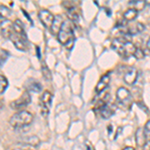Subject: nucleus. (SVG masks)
<instances>
[{
    "instance_id": "9b49d317",
    "label": "nucleus",
    "mask_w": 150,
    "mask_h": 150,
    "mask_svg": "<svg viewBox=\"0 0 150 150\" xmlns=\"http://www.w3.org/2000/svg\"><path fill=\"white\" fill-rule=\"evenodd\" d=\"M110 80H111V77H110L109 72H107V73L102 75V77L99 79L97 85L95 87V92L97 94H100V93H102L103 91H105V89L107 88L108 85H109Z\"/></svg>"
},
{
    "instance_id": "cd10ccee",
    "label": "nucleus",
    "mask_w": 150,
    "mask_h": 150,
    "mask_svg": "<svg viewBox=\"0 0 150 150\" xmlns=\"http://www.w3.org/2000/svg\"><path fill=\"white\" fill-rule=\"evenodd\" d=\"M123 150H135V149L131 146H127V147H125V148H123Z\"/></svg>"
},
{
    "instance_id": "b1692460",
    "label": "nucleus",
    "mask_w": 150,
    "mask_h": 150,
    "mask_svg": "<svg viewBox=\"0 0 150 150\" xmlns=\"http://www.w3.org/2000/svg\"><path fill=\"white\" fill-rule=\"evenodd\" d=\"M41 70H42V75H43V77H44V79H46L47 81L51 80V78H52L51 72H50L49 68H48L46 65L43 64L42 67H41Z\"/></svg>"
},
{
    "instance_id": "423d86ee",
    "label": "nucleus",
    "mask_w": 150,
    "mask_h": 150,
    "mask_svg": "<svg viewBox=\"0 0 150 150\" xmlns=\"http://www.w3.org/2000/svg\"><path fill=\"white\" fill-rule=\"evenodd\" d=\"M51 101H52V94L49 91H44L42 93V95L40 96L39 99V106H40V110L42 115L46 116L49 112L50 109V105H51Z\"/></svg>"
},
{
    "instance_id": "dca6fc26",
    "label": "nucleus",
    "mask_w": 150,
    "mask_h": 150,
    "mask_svg": "<svg viewBox=\"0 0 150 150\" xmlns=\"http://www.w3.org/2000/svg\"><path fill=\"white\" fill-rule=\"evenodd\" d=\"M143 30H144V25L142 23H140V22H137L136 24H134V25L127 27V33L129 35L138 34V33L142 32Z\"/></svg>"
},
{
    "instance_id": "a211bd4d",
    "label": "nucleus",
    "mask_w": 150,
    "mask_h": 150,
    "mask_svg": "<svg viewBox=\"0 0 150 150\" xmlns=\"http://www.w3.org/2000/svg\"><path fill=\"white\" fill-rule=\"evenodd\" d=\"M137 15H138V11L135 10V9H133V8L127 9V10L123 13V17H124V19L126 21L134 20V19L137 17Z\"/></svg>"
},
{
    "instance_id": "aec40b11",
    "label": "nucleus",
    "mask_w": 150,
    "mask_h": 150,
    "mask_svg": "<svg viewBox=\"0 0 150 150\" xmlns=\"http://www.w3.org/2000/svg\"><path fill=\"white\" fill-rule=\"evenodd\" d=\"M67 14H68V16H69L70 21H75V22H77V21L79 20V14L75 7H69V8L67 9Z\"/></svg>"
},
{
    "instance_id": "ddd939ff",
    "label": "nucleus",
    "mask_w": 150,
    "mask_h": 150,
    "mask_svg": "<svg viewBox=\"0 0 150 150\" xmlns=\"http://www.w3.org/2000/svg\"><path fill=\"white\" fill-rule=\"evenodd\" d=\"M146 138H147V135L145 133L144 128L139 127L136 130V132H135V141H136V144L140 147H143L144 144L147 142Z\"/></svg>"
},
{
    "instance_id": "bb28decb",
    "label": "nucleus",
    "mask_w": 150,
    "mask_h": 150,
    "mask_svg": "<svg viewBox=\"0 0 150 150\" xmlns=\"http://www.w3.org/2000/svg\"><path fill=\"white\" fill-rule=\"evenodd\" d=\"M142 150H150V140L144 144V146L142 147Z\"/></svg>"
},
{
    "instance_id": "393cba45",
    "label": "nucleus",
    "mask_w": 150,
    "mask_h": 150,
    "mask_svg": "<svg viewBox=\"0 0 150 150\" xmlns=\"http://www.w3.org/2000/svg\"><path fill=\"white\" fill-rule=\"evenodd\" d=\"M134 57H136L137 59H141V58H143V57H144V53H143V51H142L141 49H139V48H137L136 53H135Z\"/></svg>"
},
{
    "instance_id": "f8f14e48",
    "label": "nucleus",
    "mask_w": 150,
    "mask_h": 150,
    "mask_svg": "<svg viewBox=\"0 0 150 150\" xmlns=\"http://www.w3.org/2000/svg\"><path fill=\"white\" fill-rule=\"evenodd\" d=\"M13 23L11 20L7 19L0 24V34L5 38H10V36L13 32Z\"/></svg>"
},
{
    "instance_id": "4be33fe9",
    "label": "nucleus",
    "mask_w": 150,
    "mask_h": 150,
    "mask_svg": "<svg viewBox=\"0 0 150 150\" xmlns=\"http://www.w3.org/2000/svg\"><path fill=\"white\" fill-rule=\"evenodd\" d=\"M7 86H8V80L5 76L0 74V94H2L6 90Z\"/></svg>"
},
{
    "instance_id": "c756f323",
    "label": "nucleus",
    "mask_w": 150,
    "mask_h": 150,
    "mask_svg": "<svg viewBox=\"0 0 150 150\" xmlns=\"http://www.w3.org/2000/svg\"><path fill=\"white\" fill-rule=\"evenodd\" d=\"M13 150H27V149H23V148H16V149H13Z\"/></svg>"
},
{
    "instance_id": "4468645a",
    "label": "nucleus",
    "mask_w": 150,
    "mask_h": 150,
    "mask_svg": "<svg viewBox=\"0 0 150 150\" xmlns=\"http://www.w3.org/2000/svg\"><path fill=\"white\" fill-rule=\"evenodd\" d=\"M63 22H64V20L61 15L55 16L54 20H53V22H52L51 27H50V30H51L52 34H56V35L58 34V32H59V30H60V28H61Z\"/></svg>"
},
{
    "instance_id": "2eb2a0df",
    "label": "nucleus",
    "mask_w": 150,
    "mask_h": 150,
    "mask_svg": "<svg viewBox=\"0 0 150 150\" xmlns=\"http://www.w3.org/2000/svg\"><path fill=\"white\" fill-rule=\"evenodd\" d=\"M20 143L23 144V145H26V146L36 147V146L39 145L40 140L37 136H36V135H32V136H28V137H26V138H24Z\"/></svg>"
},
{
    "instance_id": "20e7f679",
    "label": "nucleus",
    "mask_w": 150,
    "mask_h": 150,
    "mask_svg": "<svg viewBox=\"0 0 150 150\" xmlns=\"http://www.w3.org/2000/svg\"><path fill=\"white\" fill-rule=\"evenodd\" d=\"M57 39L61 44L66 46L69 44L70 41L73 42L74 40V33H73V26L69 19L64 20L63 24H62L61 28H60L59 32L57 34Z\"/></svg>"
},
{
    "instance_id": "412c9836",
    "label": "nucleus",
    "mask_w": 150,
    "mask_h": 150,
    "mask_svg": "<svg viewBox=\"0 0 150 150\" xmlns=\"http://www.w3.org/2000/svg\"><path fill=\"white\" fill-rule=\"evenodd\" d=\"M107 128H108V136H109V138L112 140L115 139L118 134V129H120V128H115L114 124H109Z\"/></svg>"
},
{
    "instance_id": "f257e3e1",
    "label": "nucleus",
    "mask_w": 150,
    "mask_h": 150,
    "mask_svg": "<svg viewBox=\"0 0 150 150\" xmlns=\"http://www.w3.org/2000/svg\"><path fill=\"white\" fill-rule=\"evenodd\" d=\"M9 39L13 43V45L21 51H27L28 50V39L26 36L25 30L23 27V23L21 20L16 19L13 23V32Z\"/></svg>"
},
{
    "instance_id": "f03ea898",
    "label": "nucleus",
    "mask_w": 150,
    "mask_h": 150,
    "mask_svg": "<svg viewBox=\"0 0 150 150\" xmlns=\"http://www.w3.org/2000/svg\"><path fill=\"white\" fill-rule=\"evenodd\" d=\"M111 46L122 58L134 56L137 50V47L127 37H124V36L115 38L111 43Z\"/></svg>"
},
{
    "instance_id": "9d476101",
    "label": "nucleus",
    "mask_w": 150,
    "mask_h": 150,
    "mask_svg": "<svg viewBox=\"0 0 150 150\" xmlns=\"http://www.w3.org/2000/svg\"><path fill=\"white\" fill-rule=\"evenodd\" d=\"M137 77H138V71L135 67H129L124 73L123 79L124 82L128 85H133V84L136 82Z\"/></svg>"
},
{
    "instance_id": "a878e982",
    "label": "nucleus",
    "mask_w": 150,
    "mask_h": 150,
    "mask_svg": "<svg viewBox=\"0 0 150 150\" xmlns=\"http://www.w3.org/2000/svg\"><path fill=\"white\" fill-rule=\"evenodd\" d=\"M144 130H145V133H146L147 136H150V119L146 122V124H145Z\"/></svg>"
},
{
    "instance_id": "6e6552de",
    "label": "nucleus",
    "mask_w": 150,
    "mask_h": 150,
    "mask_svg": "<svg viewBox=\"0 0 150 150\" xmlns=\"http://www.w3.org/2000/svg\"><path fill=\"white\" fill-rule=\"evenodd\" d=\"M38 16H39L40 21L42 22L43 25H44V27H46V28L51 27L55 16L53 15L49 10H47V9H41V10L38 12Z\"/></svg>"
},
{
    "instance_id": "6ab92c4d",
    "label": "nucleus",
    "mask_w": 150,
    "mask_h": 150,
    "mask_svg": "<svg viewBox=\"0 0 150 150\" xmlns=\"http://www.w3.org/2000/svg\"><path fill=\"white\" fill-rule=\"evenodd\" d=\"M130 6H132L131 8L135 9V10H143L144 7L146 6V1H141V0H136V1H130L129 3Z\"/></svg>"
},
{
    "instance_id": "1a4fd4ad",
    "label": "nucleus",
    "mask_w": 150,
    "mask_h": 150,
    "mask_svg": "<svg viewBox=\"0 0 150 150\" xmlns=\"http://www.w3.org/2000/svg\"><path fill=\"white\" fill-rule=\"evenodd\" d=\"M116 109H117V105H116L115 103L108 101L107 103L104 104L102 107H100V109H99V112H100L101 117L107 119V118H110L111 116L114 114Z\"/></svg>"
},
{
    "instance_id": "7ed1b4c3",
    "label": "nucleus",
    "mask_w": 150,
    "mask_h": 150,
    "mask_svg": "<svg viewBox=\"0 0 150 150\" xmlns=\"http://www.w3.org/2000/svg\"><path fill=\"white\" fill-rule=\"evenodd\" d=\"M33 121V114L29 111L21 110L14 113L9 119V123L14 128H21L27 126Z\"/></svg>"
},
{
    "instance_id": "5701e85b",
    "label": "nucleus",
    "mask_w": 150,
    "mask_h": 150,
    "mask_svg": "<svg viewBox=\"0 0 150 150\" xmlns=\"http://www.w3.org/2000/svg\"><path fill=\"white\" fill-rule=\"evenodd\" d=\"M41 89H42V86H41L40 83L33 80L29 81V90L34 91V92H39V91H41Z\"/></svg>"
},
{
    "instance_id": "7c9ffc66",
    "label": "nucleus",
    "mask_w": 150,
    "mask_h": 150,
    "mask_svg": "<svg viewBox=\"0 0 150 150\" xmlns=\"http://www.w3.org/2000/svg\"><path fill=\"white\" fill-rule=\"evenodd\" d=\"M1 108H2V102L0 101V109H1Z\"/></svg>"
},
{
    "instance_id": "39448f33",
    "label": "nucleus",
    "mask_w": 150,
    "mask_h": 150,
    "mask_svg": "<svg viewBox=\"0 0 150 150\" xmlns=\"http://www.w3.org/2000/svg\"><path fill=\"white\" fill-rule=\"evenodd\" d=\"M117 102L124 108H129L132 103V95L130 91L125 87H120L116 91Z\"/></svg>"
},
{
    "instance_id": "0eeeda50",
    "label": "nucleus",
    "mask_w": 150,
    "mask_h": 150,
    "mask_svg": "<svg viewBox=\"0 0 150 150\" xmlns=\"http://www.w3.org/2000/svg\"><path fill=\"white\" fill-rule=\"evenodd\" d=\"M31 102V97H30V94H29L27 91H25L22 95L20 96L19 98H17L16 100L12 101L10 103L11 108L15 110H23L26 106H28V104Z\"/></svg>"
},
{
    "instance_id": "f3484780",
    "label": "nucleus",
    "mask_w": 150,
    "mask_h": 150,
    "mask_svg": "<svg viewBox=\"0 0 150 150\" xmlns=\"http://www.w3.org/2000/svg\"><path fill=\"white\" fill-rule=\"evenodd\" d=\"M11 14V10L5 5H0V24L3 21L7 20L9 15Z\"/></svg>"
},
{
    "instance_id": "c85d7f7f",
    "label": "nucleus",
    "mask_w": 150,
    "mask_h": 150,
    "mask_svg": "<svg viewBox=\"0 0 150 150\" xmlns=\"http://www.w3.org/2000/svg\"><path fill=\"white\" fill-rule=\"evenodd\" d=\"M147 47H148V49L150 50V38H149V40L147 41Z\"/></svg>"
}]
</instances>
